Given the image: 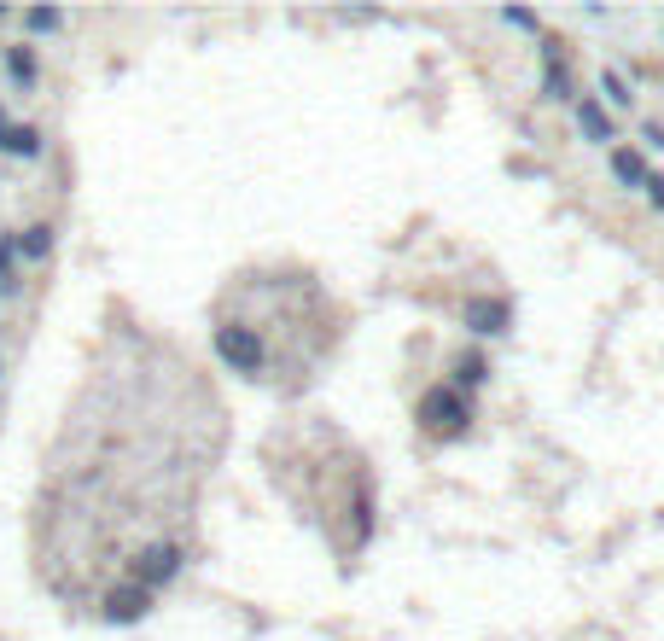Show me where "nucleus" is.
Listing matches in <instances>:
<instances>
[{"label":"nucleus","instance_id":"1","mask_svg":"<svg viewBox=\"0 0 664 641\" xmlns=\"http://www.w3.org/2000/svg\"><path fill=\"white\" fill-rule=\"evenodd\" d=\"M414 420H420V432H432V438H461L466 426H472V403H466L461 391L437 385V391H426V397H420Z\"/></svg>","mask_w":664,"mask_h":641},{"label":"nucleus","instance_id":"2","mask_svg":"<svg viewBox=\"0 0 664 641\" xmlns=\"http://www.w3.org/2000/svg\"><path fill=\"white\" fill-rule=\"evenodd\" d=\"M216 356H222L233 373H257L268 350H263V338L251 333V327H216Z\"/></svg>","mask_w":664,"mask_h":641},{"label":"nucleus","instance_id":"3","mask_svg":"<svg viewBox=\"0 0 664 641\" xmlns=\"http://www.w3.org/2000/svg\"><path fill=\"white\" fill-rule=\"evenodd\" d=\"M175 572H181V548L175 542H152V548H140V560H134V583L152 595L158 583H175Z\"/></svg>","mask_w":664,"mask_h":641},{"label":"nucleus","instance_id":"4","mask_svg":"<svg viewBox=\"0 0 664 641\" xmlns=\"http://www.w3.org/2000/svg\"><path fill=\"white\" fill-rule=\"evenodd\" d=\"M146 612H152V595H146L140 583H123V589L105 595V618H111V624H140Z\"/></svg>","mask_w":664,"mask_h":641},{"label":"nucleus","instance_id":"5","mask_svg":"<svg viewBox=\"0 0 664 641\" xmlns=\"http://www.w3.org/2000/svg\"><path fill=\"white\" fill-rule=\"evenodd\" d=\"M542 94H548V100H577V82H571L565 53L554 41H542Z\"/></svg>","mask_w":664,"mask_h":641},{"label":"nucleus","instance_id":"6","mask_svg":"<svg viewBox=\"0 0 664 641\" xmlns=\"http://www.w3.org/2000/svg\"><path fill=\"white\" fill-rule=\"evenodd\" d=\"M507 304H490V298H472L466 304V333H478V338H501L507 333Z\"/></svg>","mask_w":664,"mask_h":641},{"label":"nucleus","instance_id":"7","mask_svg":"<svg viewBox=\"0 0 664 641\" xmlns=\"http://www.w3.org/2000/svg\"><path fill=\"white\" fill-rule=\"evenodd\" d=\"M612 175H618V181H624V187H630V193H641V187H647V175H653V169L641 164V158H635L630 146H612Z\"/></svg>","mask_w":664,"mask_h":641},{"label":"nucleus","instance_id":"8","mask_svg":"<svg viewBox=\"0 0 664 641\" xmlns=\"http://www.w3.org/2000/svg\"><path fill=\"white\" fill-rule=\"evenodd\" d=\"M577 123H583V135H589V140H600V146L612 140V117H606V105H600V100H589V94L577 100Z\"/></svg>","mask_w":664,"mask_h":641},{"label":"nucleus","instance_id":"9","mask_svg":"<svg viewBox=\"0 0 664 641\" xmlns=\"http://www.w3.org/2000/svg\"><path fill=\"white\" fill-rule=\"evenodd\" d=\"M484 379H490V362L472 350V356H461V362H455V385H449V391H461V397H466V391H478Z\"/></svg>","mask_w":664,"mask_h":641},{"label":"nucleus","instance_id":"10","mask_svg":"<svg viewBox=\"0 0 664 641\" xmlns=\"http://www.w3.org/2000/svg\"><path fill=\"white\" fill-rule=\"evenodd\" d=\"M0 152H12V158H35V152H41V135H35V129H12V123H6V129H0Z\"/></svg>","mask_w":664,"mask_h":641},{"label":"nucleus","instance_id":"11","mask_svg":"<svg viewBox=\"0 0 664 641\" xmlns=\"http://www.w3.org/2000/svg\"><path fill=\"white\" fill-rule=\"evenodd\" d=\"M600 94H606L612 105H630V100H635V94H630V82H624V70H618V65H606V70H600Z\"/></svg>","mask_w":664,"mask_h":641},{"label":"nucleus","instance_id":"12","mask_svg":"<svg viewBox=\"0 0 664 641\" xmlns=\"http://www.w3.org/2000/svg\"><path fill=\"white\" fill-rule=\"evenodd\" d=\"M18 251H24V257H47V251H53V228H24Z\"/></svg>","mask_w":664,"mask_h":641},{"label":"nucleus","instance_id":"13","mask_svg":"<svg viewBox=\"0 0 664 641\" xmlns=\"http://www.w3.org/2000/svg\"><path fill=\"white\" fill-rule=\"evenodd\" d=\"M6 65H12L18 82H35V53H30V47H12V53H6Z\"/></svg>","mask_w":664,"mask_h":641},{"label":"nucleus","instance_id":"14","mask_svg":"<svg viewBox=\"0 0 664 641\" xmlns=\"http://www.w3.org/2000/svg\"><path fill=\"white\" fill-rule=\"evenodd\" d=\"M24 24H30L35 35H53V30H59V24H65V18H59L53 6H35V12H30V18H24Z\"/></svg>","mask_w":664,"mask_h":641},{"label":"nucleus","instance_id":"15","mask_svg":"<svg viewBox=\"0 0 664 641\" xmlns=\"http://www.w3.org/2000/svg\"><path fill=\"white\" fill-rule=\"evenodd\" d=\"M501 18H507V24H513V30H542V24H536V12H519V6H507V12H501Z\"/></svg>","mask_w":664,"mask_h":641},{"label":"nucleus","instance_id":"16","mask_svg":"<svg viewBox=\"0 0 664 641\" xmlns=\"http://www.w3.org/2000/svg\"><path fill=\"white\" fill-rule=\"evenodd\" d=\"M647 199H653V210H664V175H647V187H641Z\"/></svg>","mask_w":664,"mask_h":641},{"label":"nucleus","instance_id":"17","mask_svg":"<svg viewBox=\"0 0 664 641\" xmlns=\"http://www.w3.org/2000/svg\"><path fill=\"white\" fill-rule=\"evenodd\" d=\"M641 135H647V146H653V152H664V123H647Z\"/></svg>","mask_w":664,"mask_h":641},{"label":"nucleus","instance_id":"18","mask_svg":"<svg viewBox=\"0 0 664 641\" xmlns=\"http://www.w3.org/2000/svg\"><path fill=\"white\" fill-rule=\"evenodd\" d=\"M6 263H12V245H0V286H6Z\"/></svg>","mask_w":664,"mask_h":641},{"label":"nucleus","instance_id":"19","mask_svg":"<svg viewBox=\"0 0 664 641\" xmlns=\"http://www.w3.org/2000/svg\"><path fill=\"white\" fill-rule=\"evenodd\" d=\"M0 129H6V117H0Z\"/></svg>","mask_w":664,"mask_h":641}]
</instances>
